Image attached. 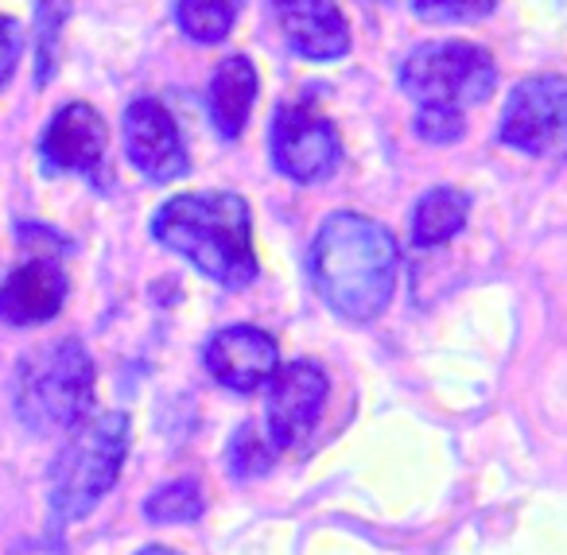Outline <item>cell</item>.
Segmentation results:
<instances>
[{
	"instance_id": "cell-1",
	"label": "cell",
	"mask_w": 567,
	"mask_h": 555,
	"mask_svg": "<svg viewBox=\"0 0 567 555\" xmlns=\"http://www.w3.org/2000/svg\"><path fill=\"white\" fill-rule=\"evenodd\" d=\"M311 280L323 304L347 322H370L396 288V241L385 226L339 210L319 226L311 249Z\"/></svg>"
},
{
	"instance_id": "cell-2",
	"label": "cell",
	"mask_w": 567,
	"mask_h": 555,
	"mask_svg": "<svg viewBox=\"0 0 567 555\" xmlns=\"http://www.w3.org/2000/svg\"><path fill=\"white\" fill-rule=\"evenodd\" d=\"M152 237L221 288H245L260 273L249 203L234 191H187L167 198L152 218Z\"/></svg>"
},
{
	"instance_id": "cell-3",
	"label": "cell",
	"mask_w": 567,
	"mask_h": 555,
	"mask_svg": "<svg viewBox=\"0 0 567 555\" xmlns=\"http://www.w3.org/2000/svg\"><path fill=\"white\" fill-rule=\"evenodd\" d=\"M17 415L35 435L74 431L94 408V358L79 338L28 353L17 369Z\"/></svg>"
},
{
	"instance_id": "cell-4",
	"label": "cell",
	"mask_w": 567,
	"mask_h": 555,
	"mask_svg": "<svg viewBox=\"0 0 567 555\" xmlns=\"http://www.w3.org/2000/svg\"><path fill=\"white\" fill-rule=\"evenodd\" d=\"M128 454V415L105 412L79 423L48 470V501L55 521H82L117 485Z\"/></svg>"
},
{
	"instance_id": "cell-5",
	"label": "cell",
	"mask_w": 567,
	"mask_h": 555,
	"mask_svg": "<svg viewBox=\"0 0 567 555\" xmlns=\"http://www.w3.org/2000/svg\"><path fill=\"white\" fill-rule=\"evenodd\" d=\"M497 82L494 59L478 43L435 40L409 51L401 66V90L420 102V110H455L478 105Z\"/></svg>"
},
{
	"instance_id": "cell-6",
	"label": "cell",
	"mask_w": 567,
	"mask_h": 555,
	"mask_svg": "<svg viewBox=\"0 0 567 555\" xmlns=\"http://www.w3.org/2000/svg\"><path fill=\"white\" fill-rule=\"evenodd\" d=\"M502 141L528 156L567 160V79L520 82L502 113Z\"/></svg>"
},
{
	"instance_id": "cell-7",
	"label": "cell",
	"mask_w": 567,
	"mask_h": 555,
	"mask_svg": "<svg viewBox=\"0 0 567 555\" xmlns=\"http://www.w3.org/2000/svg\"><path fill=\"white\" fill-rule=\"evenodd\" d=\"M272 160L288 179L323 183L342 160V141L334 125L311 105H280L272 117Z\"/></svg>"
},
{
	"instance_id": "cell-8",
	"label": "cell",
	"mask_w": 567,
	"mask_h": 555,
	"mask_svg": "<svg viewBox=\"0 0 567 555\" xmlns=\"http://www.w3.org/2000/svg\"><path fill=\"white\" fill-rule=\"evenodd\" d=\"M327 373L316 361H288L276 366L268 377V400H265V428L268 443L276 451H292L303 435L319 423L327 404Z\"/></svg>"
},
{
	"instance_id": "cell-9",
	"label": "cell",
	"mask_w": 567,
	"mask_h": 555,
	"mask_svg": "<svg viewBox=\"0 0 567 555\" xmlns=\"http://www.w3.org/2000/svg\"><path fill=\"white\" fill-rule=\"evenodd\" d=\"M125 152L128 164L152 183H172L187 175V148L183 133L167 105L156 97H136L125 110Z\"/></svg>"
},
{
	"instance_id": "cell-10",
	"label": "cell",
	"mask_w": 567,
	"mask_h": 555,
	"mask_svg": "<svg viewBox=\"0 0 567 555\" xmlns=\"http://www.w3.org/2000/svg\"><path fill=\"white\" fill-rule=\"evenodd\" d=\"M203 366L221 389L229 392H257L280 366L276 342L257 327H226L206 342Z\"/></svg>"
},
{
	"instance_id": "cell-11",
	"label": "cell",
	"mask_w": 567,
	"mask_h": 555,
	"mask_svg": "<svg viewBox=\"0 0 567 555\" xmlns=\"http://www.w3.org/2000/svg\"><path fill=\"white\" fill-rule=\"evenodd\" d=\"M105 144H110V133H105L102 113L86 102H71L43 129L40 156L51 175L55 172L97 175V167L105 160Z\"/></svg>"
},
{
	"instance_id": "cell-12",
	"label": "cell",
	"mask_w": 567,
	"mask_h": 555,
	"mask_svg": "<svg viewBox=\"0 0 567 555\" xmlns=\"http://www.w3.org/2000/svg\"><path fill=\"white\" fill-rule=\"evenodd\" d=\"M288 48L311 63H334L350 51V28L334 0H272Z\"/></svg>"
},
{
	"instance_id": "cell-13",
	"label": "cell",
	"mask_w": 567,
	"mask_h": 555,
	"mask_svg": "<svg viewBox=\"0 0 567 555\" xmlns=\"http://www.w3.org/2000/svg\"><path fill=\"white\" fill-rule=\"evenodd\" d=\"M66 304V276L51 260H28L0 284V322L40 327L55 319Z\"/></svg>"
},
{
	"instance_id": "cell-14",
	"label": "cell",
	"mask_w": 567,
	"mask_h": 555,
	"mask_svg": "<svg viewBox=\"0 0 567 555\" xmlns=\"http://www.w3.org/2000/svg\"><path fill=\"white\" fill-rule=\"evenodd\" d=\"M257 66L245 55H229L221 59V66L210 79V94H206V110H210V121L218 129V136L226 141H237L249 121V110L257 102Z\"/></svg>"
},
{
	"instance_id": "cell-15",
	"label": "cell",
	"mask_w": 567,
	"mask_h": 555,
	"mask_svg": "<svg viewBox=\"0 0 567 555\" xmlns=\"http://www.w3.org/2000/svg\"><path fill=\"white\" fill-rule=\"evenodd\" d=\"M466 214H471V198L455 187H435L412 210V241L435 249V245L451 241L463 234Z\"/></svg>"
},
{
	"instance_id": "cell-16",
	"label": "cell",
	"mask_w": 567,
	"mask_h": 555,
	"mask_svg": "<svg viewBox=\"0 0 567 555\" xmlns=\"http://www.w3.org/2000/svg\"><path fill=\"white\" fill-rule=\"evenodd\" d=\"M203 508H206V497L195 477H175V482L152 490L148 501H144V516H148L152 524H190L203 516Z\"/></svg>"
},
{
	"instance_id": "cell-17",
	"label": "cell",
	"mask_w": 567,
	"mask_h": 555,
	"mask_svg": "<svg viewBox=\"0 0 567 555\" xmlns=\"http://www.w3.org/2000/svg\"><path fill=\"white\" fill-rule=\"evenodd\" d=\"M183 35L195 43H221L237 20V0H179L175 4Z\"/></svg>"
},
{
	"instance_id": "cell-18",
	"label": "cell",
	"mask_w": 567,
	"mask_h": 555,
	"mask_svg": "<svg viewBox=\"0 0 567 555\" xmlns=\"http://www.w3.org/2000/svg\"><path fill=\"white\" fill-rule=\"evenodd\" d=\"M71 17V0H35V82H51L59 63V35Z\"/></svg>"
},
{
	"instance_id": "cell-19",
	"label": "cell",
	"mask_w": 567,
	"mask_h": 555,
	"mask_svg": "<svg viewBox=\"0 0 567 555\" xmlns=\"http://www.w3.org/2000/svg\"><path fill=\"white\" fill-rule=\"evenodd\" d=\"M268 462H272V443L260 439V431L252 423H245L234 435V443H229V470L237 477H257L268 470Z\"/></svg>"
},
{
	"instance_id": "cell-20",
	"label": "cell",
	"mask_w": 567,
	"mask_h": 555,
	"mask_svg": "<svg viewBox=\"0 0 567 555\" xmlns=\"http://www.w3.org/2000/svg\"><path fill=\"white\" fill-rule=\"evenodd\" d=\"M409 4L424 20H478L494 12L497 0H409Z\"/></svg>"
},
{
	"instance_id": "cell-21",
	"label": "cell",
	"mask_w": 567,
	"mask_h": 555,
	"mask_svg": "<svg viewBox=\"0 0 567 555\" xmlns=\"http://www.w3.org/2000/svg\"><path fill=\"white\" fill-rule=\"evenodd\" d=\"M463 129H466V121H463V113H455V110H420L416 113V133L432 144L458 141Z\"/></svg>"
},
{
	"instance_id": "cell-22",
	"label": "cell",
	"mask_w": 567,
	"mask_h": 555,
	"mask_svg": "<svg viewBox=\"0 0 567 555\" xmlns=\"http://www.w3.org/2000/svg\"><path fill=\"white\" fill-rule=\"evenodd\" d=\"M20 48H24V32H20V24L12 17H0V90H4V82H9L12 71H17Z\"/></svg>"
},
{
	"instance_id": "cell-23",
	"label": "cell",
	"mask_w": 567,
	"mask_h": 555,
	"mask_svg": "<svg viewBox=\"0 0 567 555\" xmlns=\"http://www.w3.org/2000/svg\"><path fill=\"white\" fill-rule=\"evenodd\" d=\"M136 555H179V552H172V547H144V552H136Z\"/></svg>"
}]
</instances>
